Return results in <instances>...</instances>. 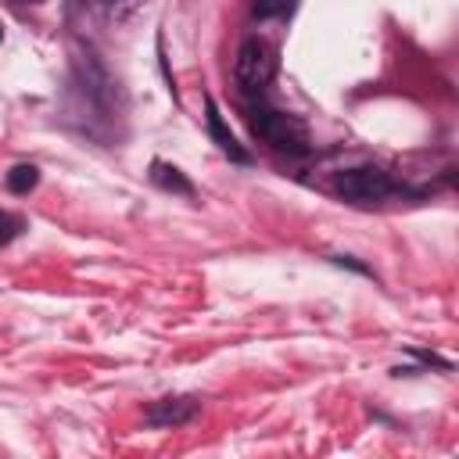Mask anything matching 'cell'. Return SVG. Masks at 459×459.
I'll use <instances>...</instances> for the list:
<instances>
[{"mask_svg":"<svg viewBox=\"0 0 459 459\" xmlns=\"http://www.w3.org/2000/svg\"><path fill=\"white\" fill-rule=\"evenodd\" d=\"M247 122H251V133H255L258 140H265L276 154L305 158V154L312 151L305 122H301V118H294V115H287V111H276V108L258 104V108H251Z\"/></svg>","mask_w":459,"mask_h":459,"instance_id":"obj_1","label":"cell"},{"mask_svg":"<svg viewBox=\"0 0 459 459\" xmlns=\"http://www.w3.org/2000/svg\"><path fill=\"white\" fill-rule=\"evenodd\" d=\"M151 183L169 190V194H183V197H194V183L169 161H151Z\"/></svg>","mask_w":459,"mask_h":459,"instance_id":"obj_6","label":"cell"},{"mask_svg":"<svg viewBox=\"0 0 459 459\" xmlns=\"http://www.w3.org/2000/svg\"><path fill=\"white\" fill-rule=\"evenodd\" d=\"M22 226H25V222H22V215L0 212V247H4V244H11V240L22 233Z\"/></svg>","mask_w":459,"mask_h":459,"instance_id":"obj_9","label":"cell"},{"mask_svg":"<svg viewBox=\"0 0 459 459\" xmlns=\"http://www.w3.org/2000/svg\"><path fill=\"white\" fill-rule=\"evenodd\" d=\"M36 183H39V169L36 165H14L7 172V190L11 194H29Z\"/></svg>","mask_w":459,"mask_h":459,"instance_id":"obj_7","label":"cell"},{"mask_svg":"<svg viewBox=\"0 0 459 459\" xmlns=\"http://www.w3.org/2000/svg\"><path fill=\"white\" fill-rule=\"evenodd\" d=\"M276 75V47L262 36H247L237 50V65H233V79L244 93H262Z\"/></svg>","mask_w":459,"mask_h":459,"instance_id":"obj_2","label":"cell"},{"mask_svg":"<svg viewBox=\"0 0 459 459\" xmlns=\"http://www.w3.org/2000/svg\"><path fill=\"white\" fill-rule=\"evenodd\" d=\"M0 39H4V29H0Z\"/></svg>","mask_w":459,"mask_h":459,"instance_id":"obj_11","label":"cell"},{"mask_svg":"<svg viewBox=\"0 0 459 459\" xmlns=\"http://www.w3.org/2000/svg\"><path fill=\"white\" fill-rule=\"evenodd\" d=\"M298 0H255V18H283L294 11Z\"/></svg>","mask_w":459,"mask_h":459,"instance_id":"obj_8","label":"cell"},{"mask_svg":"<svg viewBox=\"0 0 459 459\" xmlns=\"http://www.w3.org/2000/svg\"><path fill=\"white\" fill-rule=\"evenodd\" d=\"M330 262H333V265H348V269H355V273H362V276H373V273H369L362 262H355V258H348V255H333Z\"/></svg>","mask_w":459,"mask_h":459,"instance_id":"obj_10","label":"cell"},{"mask_svg":"<svg viewBox=\"0 0 459 459\" xmlns=\"http://www.w3.org/2000/svg\"><path fill=\"white\" fill-rule=\"evenodd\" d=\"M204 108H208V133H212V140H215V147L226 154V158H233V161H240V165H247L251 161V154L237 143V136L226 129V122H222V115H219V104L208 97L204 100Z\"/></svg>","mask_w":459,"mask_h":459,"instance_id":"obj_5","label":"cell"},{"mask_svg":"<svg viewBox=\"0 0 459 459\" xmlns=\"http://www.w3.org/2000/svg\"><path fill=\"white\" fill-rule=\"evenodd\" d=\"M201 412V402L194 394H179V398H158L147 409V423L151 427H183Z\"/></svg>","mask_w":459,"mask_h":459,"instance_id":"obj_4","label":"cell"},{"mask_svg":"<svg viewBox=\"0 0 459 459\" xmlns=\"http://www.w3.org/2000/svg\"><path fill=\"white\" fill-rule=\"evenodd\" d=\"M333 190H337L344 201H351V204H373V201L391 197L398 186H394L391 172H384V169H377V165H359V169L337 172Z\"/></svg>","mask_w":459,"mask_h":459,"instance_id":"obj_3","label":"cell"}]
</instances>
